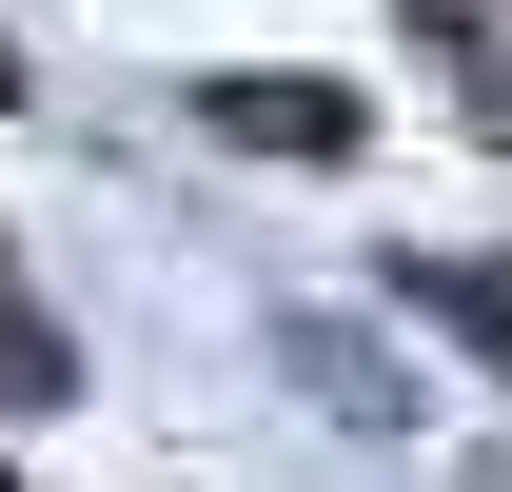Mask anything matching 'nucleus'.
<instances>
[{"label": "nucleus", "mask_w": 512, "mask_h": 492, "mask_svg": "<svg viewBox=\"0 0 512 492\" xmlns=\"http://www.w3.org/2000/svg\"><path fill=\"white\" fill-rule=\"evenodd\" d=\"M217 138H276V158H355V99H335V79H217Z\"/></svg>", "instance_id": "f257e3e1"}, {"label": "nucleus", "mask_w": 512, "mask_h": 492, "mask_svg": "<svg viewBox=\"0 0 512 492\" xmlns=\"http://www.w3.org/2000/svg\"><path fill=\"white\" fill-rule=\"evenodd\" d=\"M414 315H453V335H493V374H512V276H453V256H434V276H414Z\"/></svg>", "instance_id": "f03ea898"}, {"label": "nucleus", "mask_w": 512, "mask_h": 492, "mask_svg": "<svg viewBox=\"0 0 512 492\" xmlns=\"http://www.w3.org/2000/svg\"><path fill=\"white\" fill-rule=\"evenodd\" d=\"M0 99H20V60H0Z\"/></svg>", "instance_id": "7ed1b4c3"}]
</instances>
